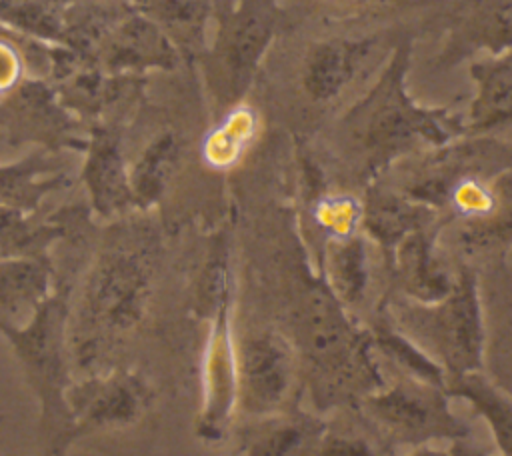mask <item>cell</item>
<instances>
[{"instance_id": "10", "label": "cell", "mask_w": 512, "mask_h": 456, "mask_svg": "<svg viewBox=\"0 0 512 456\" xmlns=\"http://www.w3.org/2000/svg\"><path fill=\"white\" fill-rule=\"evenodd\" d=\"M444 44L432 60L436 70L488 52L502 54L512 48V0H452L444 16Z\"/></svg>"}, {"instance_id": "14", "label": "cell", "mask_w": 512, "mask_h": 456, "mask_svg": "<svg viewBox=\"0 0 512 456\" xmlns=\"http://www.w3.org/2000/svg\"><path fill=\"white\" fill-rule=\"evenodd\" d=\"M230 298L218 302L206 356V400L198 432L204 438H220L226 432L230 414L236 406V350L228 324Z\"/></svg>"}, {"instance_id": "29", "label": "cell", "mask_w": 512, "mask_h": 456, "mask_svg": "<svg viewBox=\"0 0 512 456\" xmlns=\"http://www.w3.org/2000/svg\"><path fill=\"white\" fill-rule=\"evenodd\" d=\"M258 126V116L248 106H234L228 110L222 124L206 142V160L214 166H232L248 148Z\"/></svg>"}, {"instance_id": "15", "label": "cell", "mask_w": 512, "mask_h": 456, "mask_svg": "<svg viewBox=\"0 0 512 456\" xmlns=\"http://www.w3.org/2000/svg\"><path fill=\"white\" fill-rule=\"evenodd\" d=\"M102 60L110 72L174 68L178 64V46L168 32L150 16L134 14L116 22L106 34Z\"/></svg>"}, {"instance_id": "5", "label": "cell", "mask_w": 512, "mask_h": 456, "mask_svg": "<svg viewBox=\"0 0 512 456\" xmlns=\"http://www.w3.org/2000/svg\"><path fill=\"white\" fill-rule=\"evenodd\" d=\"M446 386L410 374L382 384L356 406L392 446H426L436 440L462 442L468 426L452 412Z\"/></svg>"}, {"instance_id": "26", "label": "cell", "mask_w": 512, "mask_h": 456, "mask_svg": "<svg viewBox=\"0 0 512 456\" xmlns=\"http://www.w3.org/2000/svg\"><path fill=\"white\" fill-rule=\"evenodd\" d=\"M370 332L374 348H378L376 352H382L392 362H396L404 370V374L438 386H446V376L440 364L434 358H430L410 336H406L390 320L380 316L370 328Z\"/></svg>"}, {"instance_id": "16", "label": "cell", "mask_w": 512, "mask_h": 456, "mask_svg": "<svg viewBox=\"0 0 512 456\" xmlns=\"http://www.w3.org/2000/svg\"><path fill=\"white\" fill-rule=\"evenodd\" d=\"M360 228L368 238H372L384 252H388L406 234L432 226L438 222H448L438 210L412 200L398 188H390L380 180L366 184L362 196Z\"/></svg>"}, {"instance_id": "11", "label": "cell", "mask_w": 512, "mask_h": 456, "mask_svg": "<svg viewBox=\"0 0 512 456\" xmlns=\"http://www.w3.org/2000/svg\"><path fill=\"white\" fill-rule=\"evenodd\" d=\"M148 384L130 372H110L70 388L66 404L72 418L70 436L102 426L130 424L150 404Z\"/></svg>"}, {"instance_id": "22", "label": "cell", "mask_w": 512, "mask_h": 456, "mask_svg": "<svg viewBox=\"0 0 512 456\" xmlns=\"http://www.w3.org/2000/svg\"><path fill=\"white\" fill-rule=\"evenodd\" d=\"M48 298V268L32 256H8L0 260V326L12 318L34 316Z\"/></svg>"}, {"instance_id": "27", "label": "cell", "mask_w": 512, "mask_h": 456, "mask_svg": "<svg viewBox=\"0 0 512 456\" xmlns=\"http://www.w3.org/2000/svg\"><path fill=\"white\" fill-rule=\"evenodd\" d=\"M44 166L40 156H30L12 166H0V206L14 210H32L40 198L64 182L62 174L40 178Z\"/></svg>"}, {"instance_id": "9", "label": "cell", "mask_w": 512, "mask_h": 456, "mask_svg": "<svg viewBox=\"0 0 512 456\" xmlns=\"http://www.w3.org/2000/svg\"><path fill=\"white\" fill-rule=\"evenodd\" d=\"M8 340L14 344L16 354L26 364L30 378L42 396L44 416L50 422L62 420L70 438L72 418L64 394V366H62V330L64 314L58 300L46 298L36 314L18 328L0 326ZM66 438V442H68Z\"/></svg>"}, {"instance_id": "19", "label": "cell", "mask_w": 512, "mask_h": 456, "mask_svg": "<svg viewBox=\"0 0 512 456\" xmlns=\"http://www.w3.org/2000/svg\"><path fill=\"white\" fill-rule=\"evenodd\" d=\"M84 180L94 208L104 216L116 214L134 202L116 132L94 130L84 164Z\"/></svg>"}, {"instance_id": "31", "label": "cell", "mask_w": 512, "mask_h": 456, "mask_svg": "<svg viewBox=\"0 0 512 456\" xmlns=\"http://www.w3.org/2000/svg\"><path fill=\"white\" fill-rule=\"evenodd\" d=\"M346 10H410L434 4L436 0H322Z\"/></svg>"}, {"instance_id": "25", "label": "cell", "mask_w": 512, "mask_h": 456, "mask_svg": "<svg viewBox=\"0 0 512 456\" xmlns=\"http://www.w3.org/2000/svg\"><path fill=\"white\" fill-rule=\"evenodd\" d=\"M74 8L68 0H0V20L20 32L66 46Z\"/></svg>"}, {"instance_id": "23", "label": "cell", "mask_w": 512, "mask_h": 456, "mask_svg": "<svg viewBox=\"0 0 512 456\" xmlns=\"http://www.w3.org/2000/svg\"><path fill=\"white\" fill-rule=\"evenodd\" d=\"M492 208L484 218L462 222L460 244L468 252L506 250L512 246V164L490 180Z\"/></svg>"}, {"instance_id": "28", "label": "cell", "mask_w": 512, "mask_h": 456, "mask_svg": "<svg viewBox=\"0 0 512 456\" xmlns=\"http://www.w3.org/2000/svg\"><path fill=\"white\" fill-rule=\"evenodd\" d=\"M136 6L180 42L194 46L202 42L212 0H136Z\"/></svg>"}, {"instance_id": "2", "label": "cell", "mask_w": 512, "mask_h": 456, "mask_svg": "<svg viewBox=\"0 0 512 456\" xmlns=\"http://www.w3.org/2000/svg\"><path fill=\"white\" fill-rule=\"evenodd\" d=\"M288 338L318 410L358 404L384 384L372 332L352 318L320 274H306L296 288Z\"/></svg>"}, {"instance_id": "21", "label": "cell", "mask_w": 512, "mask_h": 456, "mask_svg": "<svg viewBox=\"0 0 512 456\" xmlns=\"http://www.w3.org/2000/svg\"><path fill=\"white\" fill-rule=\"evenodd\" d=\"M450 396L466 400L490 428L498 452L512 456V398L482 370L446 380Z\"/></svg>"}, {"instance_id": "4", "label": "cell", "mask_w": 512, "mask_h": 456, "mask_svg": "<svg viewBox=\"0 0 512 456\" xmlns=\"http://www.w3.org/2000/svg\"><path fill=\"white\" fill-rule=\"evenodd\" d=\"M284 18L278 0H236L218 14L214 42L204 52L206 82L218 108L242 104Z\"/></svg>"}, {"instance_id": "7", "label": "cell", "mask_w": 512, "mask_h": 456, "mask_svg": "<svg viewBox=\"0 0 512 456\" xmlns=\"http://www.w3.org/2000/svg\"><path fill=\"white\" fill-rule=\"evenodd\" d=\"M300 380L298 354L288 334L252 332L236 350V402L252 416L292 410Z\"/></svg>"}, {"instance_id": "8", "label": "cell", "mask_w": 512, "mask_h": 456, "mask_svg": "<svg viewBox=\"0 0 512 456\" xmlns=\"http://www.w3.org/2000/svg\"><path fill=\"white\" fill-rule=\"evenodd\" d=\"M508 164H512V146L490 134L460 136L428 150L398 190L444 216L452 192L462 182L474 178L492 180Z\"/></svg>"}, {"instance_id": "18", "label": "cell", "mask_w": 512, "mask_h": 456, "mask_svg": "<svg viewBox=\"0 0 512 456\" xmlns=\"http://www.w3.org/2000/svg\"><path fill=\"white\" fill-rule=\"evenodd\" d=\"M260 420L248 426L242 434L240 452L252 456H296L316 454L318 442L328 424L308 412L284 410L258 416Z\"/></svg>"}, {"instance_id": "6", "label": "cell", "mask_w": 512, "mask_h": 456, "mask_svg": "<svg viewBox=\"0 0 512 456\" xmlns=\"http://www.w3.org/2000/svg\"><path fill=\"white\" fill-rule=\"evenodd\" d=\"M152 262L148 250L116 248L104 252L88 276L82 298V350L94 358L96 342L130 330L144 314L150 294Z\"/></svg>"}, {"instance_id": "13", "label": "cell", "mask_w": 512, "mask_h": 456, "mask_svg": "<svg viewBox=\"0 0 512 456\" xmlns=\"http://www.w3.org/2000/svg\"><path fill=\"white\" fill-rule=\"evenodd\" d=\"M442 226L444 222L418 228L386 252L392 282L410 302H436L454 284V274L448 272L436 248V236Z\"/></svg>"}, {"instance_id": "3", "label": "cell", "mask_w": 512, "mask_h": 456, "mask_svg": "<svg viewBox=\"0 0 512 456\" xmlns=\"http://www.w3.org/2000/svg\"><path fill=\"white\" fill-rule=\"evenodd\" d=\"M444 370L446 380L484 368L486 328L474 268L460 266L446 296L400 304L390 320Z\"/></svg>"}, {"instance_id": "1", "label": "cell", "mask_w": 512, "mask_h": 456, "mask_svg": "<svg viewBox=\"0 0 512 456\" xmlns=\"http://www.w3.org/2000/svg\"><path fill=\"white\" fill-rule=\"evenodd\" d=\"M412 44V36H400L394 42L374 84L338 122L340 142L366 184L408 154L466 136L464 114L450 106H424L410 96L406 76Z\"/></svg>"}, {"instance_id": "30", "label": "cell", "mask_w": 512, "mask_h": 456, "mask_svg": "<svg viewBox=\"0 0 512 456\" xmlns=\"http://www.w3.org/2000/svg\"><path fill=\"white\" fill-rule=\"evenodd\" d=\"M316 454L324 456H372L378 454V450L372 448V442L366 438L354 436V434H340V432H326L322 434Z\"/></svg>"}, {"instance_id": "20", "label": "cell", "mask_w": 512, "mask_h": 456, "mask_svg": "<svg viewBox=\"0 0 512 456\" xmlns=\"http://www.w3.org/2000/svg\"><path fill=\"white\" fill-rule=\"evenodd\" d=\"M318 274L330 292L350 310L358 306L368 290L370 264L366 234L356 232L346 238H332L322 244Z\"/></svg>"}, {"instance_id": "17", "label": "cell", "mask_w": 512, "mask_h": 456, "mask_svg": "<svg viewBox=\"0 0 512 456\" xmlns=\"http://www.w3.org/2000/svg\"><path fill=\"white\" fill-rule=\"evenodd\" d=\"M474 98L464 116L466 136L492 134L512 126V48L468 66Z\"/></svg>"}, {"instance_id": "24", "label": "cell", "mask_w": 512, "mask_h": 456, "mask_svg": "<svg viewBox=\"0 0 512 456\" xmlns=\"http://www.w3.org/2000/svg\"><path fill=\"white\" fill-rule=\"evenodd\" d=\"M182 158V140L176 132L166 130L158 134L142 152L132 172L128 174L132 198L138 206L154 204Z\"/></svg>"}, {"instance_id": "12", "label": "cell", "mask_w": 512, "mask_h": 456, "mask_svg": "<svg viewBox=\"0 0 512 456\" xmlns=\"http://www.w3.org/2000/svg\"><path fill=\"white\" fill-rule=\"evenodd\" d=\"M382 44L380 34L332 36L312 42L300 62L298 78L312 104H330L340 98Z\"/></svg>"}]
</instances>
